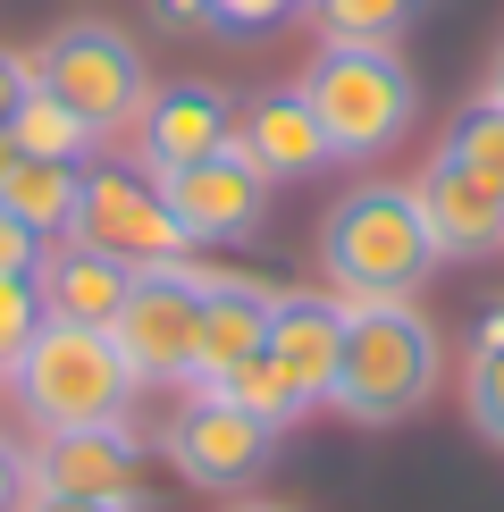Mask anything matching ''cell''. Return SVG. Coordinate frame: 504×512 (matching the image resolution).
<instances>
[{
  "label": "cell",
  "mask_w": 504,
  "mask_h": 512,
  "mask_svg": "<svg viewBox=\"0 0 504 512\" xmlns=\"http://www.w3.org/2000/svg\"><path fill=\"white\" fill-rule=\"evenodd\" d=\"M17 160H26V143H17V126H0V185L17 177Z\"/></svg>",
  "instance_id": "30"
},
{
  "label": "cell",
  "mask_w": 504,
  "mask_h": 512,
  "mask_svg": "<svg viewBox=\"0 0 504 512\" xmlns=\"http://www.w3.org/2000/svg\"><path fill=\"white\" fill-rule=\"evenodd\" d=\"M34 328H42V286H34V269H17V277H0V378L34 345Z\"/></svg>",
  "instance_id": "23"
},
{
  "label": "cell",
  "mask_w": 504,
  "mask_h": 512,
  "mask_svg": "<svg viewBox=\"0 0 504 512\" xmlns=\"http://www.w3.org/2000/svg\"><path fill=\"white\" fill-rule=\"evenodd\" d=\"M126 261H110V252H93V244H42V261H34V286H42V319H76V328H110L118 303H126Z\"/></svg>",
  "instance_id": "16"
},
{
  "label": "cell",
  "mask_w": 504,
  "mask_h": 512,
  "mask_svg": "<svg viewBox=\"0 0 504 512\" xmlns=\"http://www.w3.org/2000/svg\"><path fill=\"white\" fill-rule=\"evenodd\" d=\"M269 311H278V286L244 269H210V294H202V345H194V387H219L236 361H252L269 345Z\"/></svg>",
  "instance_id": "15"
},
{
  "label": "cell",
  "mask_w": 504,
  "mask_h": 512,
  "mask_svg": "<svg viewBox=\"0 0 504 512\" xmlns=\"http://www.w3.org/2000/svg\"><path fill=\"white\" fill-rule=\"evenodd\" d=\"M68 244H93L126 269H152V261H185V227L168 210L152 168H84L76 185V219H68Z\"/></svg>",
  "instance_id": "7"
},
{
  "label": "cell",
  "mask_w": 504,
  "mask_h": 512,
  "mask_svg": "<svg viewBox=\"0 0 504 512\" xmlns=\"http://www.w3.org/2000/svg\"><path fill=\"white\" fill-rule=\"evenodd\" d=\"M437 152H446V160H462V168H479V177H496V185H504V101H496V93L462 101Z\"/></svg>",
  "instance_id": "22"
},
{
  "label": "cell",
  "mask_w": 504,
  "mask_h": 512,
  "mask_svg": "<svg viewBox=\"0 0 504 512\" xmlns=\"http://www.w3.org/2000/svg\"><path fill=\"white\" fill-rule=\"evenodd\" d=\"M210 152H236V93L210 76H177V84H152L135 118V160L152 168H185V160H210Z\"/></svg>",
  "instance_id": "10"
},
{
  "label": "cell",
  "mask_w": 504,
  "mask_h": 512,
  "mask_svg": "<svg viewBox=\"0 0 504 512\" xmlns=\"http://www.w3.org/2000/svg\"><path fill=\"white\" fill-rule=\"evenodd\" d=\"M26 479L51 487V496H93L110 504L118 487L143 479V437L126 429V420H93V429H51L26 454Z\"/></svg>",
  "instance_id": "11"
},
{
  "label": "cell",
  "mask_w": 504,
  "mask_h": 512,
  "mask_svg": "<svg viewBox=\"0 0 504 512\" xmlns=\"http://www.w3.org/2000/svg\"><path fill=\"white\" fill-rule=\"evenodd\" d=\"M17 395V412L34 420V437L51 429H93V420H126V395L143 387L126 370L110 328H76V319H42L34 345L17 353V370L0 378Z\"/></svg>",
  "instance_id": "4"
},
{
  "label": "cell",
  "mask_w": 504,
  "mask_h": 512,
  "mask_svg": "<svg viewBox=\"0 0 504 512\" xmlns=\"http://www.w3.org/2000/svg\"><path fill=\"white\" fill-rule=\"evenodd\" d=\"M17 512H160V496H152V487H118V496L110 504H93V496H51V487H26V504H17Z\"/></svg>",
  "instance_id": "25"
},
{
  "label": "cell",
  "mask_w": 504,
  "mask_h": 512,
  "mask_svg": "<svg viewBox=\"0 0 504 512\" xmlns=\"http://www.w3.org/2000/svg\"><path fill=\"white\" fill-rule=\"evenodd\" d=\"M462 420L488 454H504V303L479 311L471 353H462Z\"/></svg>",
  "instance_id": "17"
},
{
  "label": "cell",
  "mask_w": 504,
  "mask_h": 512,
  "mask_svg": "<svg viewBox=\"0 0 504 512\" xmlns=\"http://www.w3.org/2000/svg\"><path fill=\"white\" fill-rule=\"evenodd\" d=\"M446 378V345L420 303H345V353H336L328 412L353 429H404Z\"/></svg>",
  "instance_id": "2"
},
{
  "label": "cell",
  "mask_w": 504,
  "mask_h": 512,
  "mask_svg": "<svg viewBox=\"0 0 504 512\" xmlns=\"http://www.w3.org/2000/svg\"><path fill=\"white\" fill-rule=\"evenodd\" d=\"M286 17H303V0H210V34H278Z\"/></svg>",
  "instance_id": "24"
},
{
  "label": "cell",
  "mask_w": 504,
  "mask_h": 512,
  "mask_svg": "<svg viewBox=\"0 0 504 512\" xmlns=\"http://www.w3.org/2000/svg\"><path fill=\"white\" fill-rule=\"evenodd\" d=\"M210 395H227V403H244V412L261 420V429H278V437H286L294 420L311 412V395L294 387V378L278 370V361H269V345L252 353V361H236V370H227V378H219V387H210Z\"/></svg>",
  "instance_id": "19"
},
{
  "label": "cell",
  "mask_w": 504,
  "mask_h": 512,
  "mask_svg": "<svg viewBox=\"0 0 504 512\" xmlns=\"http://www.w3.org/2000/svg\"><path fill=\"white\" fill-rule=\"evenodd\" d=\"M152 17L168 34H177V26H210V0H152Z\"/></svg>",
  "instance_id": "29"
},
{
  "label": "cell",
  "mask_w": 504,
  "mask_h": 512,
  "mask_svg": "<svg viewBox=\"0 0 504 512\" xmlns=\"http://www.w3.org/2000/svg\"><path fill=\"white\" fill-rule=\"evenodd\" d=\"M26 445H9V437H0V512H17V504H26Z\"/></svg>",
  "instance_id": "28"
},
{
  "label": "cell",
  "mask_w": 504,
  "mask_h": 512,
  "mask_svg": "<svg viewBox=\"0 0 504 512\" xmlns=\"http://www.w3.org/2000/svg\"><path fill=\"white\" fill-rule=\"evenodd\" d=\"M227 512H294V504H227Z\"/></svg>",
  "instance_id": "32"
},
{
  "label": "cell",
  "mask_w": 504,
  "mask_h": 512,
  "mask_svg": "<svg viewBox=\"0 0 504 512\" xmlns=\"http://www.w3.org/2000/svg\"><path fill=\"white\" fill-rule=\"evenodd\" d=\"M26 93H34V59L0 42V126H9L17 110H26Z\"/></svg>",
  "instance_id": "27"
},
{
  "label": "cell",
  "mask_w": 504,
  "mask_h": 512,
  "mask_svg": "<svg viewBox=\"0 0 504 512\" xmlns=\"http://www.w3.org/2000/svg\"><path fill=\"white\" fill-rule=\"evenodd\" d=\"M34 59V84L42 93H59L76 118H93L101 135H118V126L143 118V101H152V68H143L135 34H118L110 17H68V26H51V42Z\"/></svg>",
  "instance_id": "5"
},
{
  "label": "cell",
  "mask_w": 504,
  "mask_h": 512,
  "mask_svg": "<svg viewBox=\"0 0 504 512\" xmlns=\"http://www.w3.org/2000/svg\"><path fill=\"white\" fill-rule=\"evenodd\" d=\"M160 194L177 210L185 244H244L252 227L269 219V177L252 168L244 152H210V160H185V168H160Z\"/></svg>",
  "instance_id": "9"
},
{
  "label": "cell",
  "mask_w": 504,
  "mask_h": 512,
  "mask_svg": "<svg viewBox=\"0 0 504 512\" xmlns=\"http://www.w3.org/2000/svg\"><path fill=\"white\" fill-rule=\"evenodd\" d=\"M412 194L429 210V236H437L446 261H488V252H504V185L496 177H479V168L437 152L412 177Z\"/></svg>",
  "instance_id": "13"
},
{
  "label": "cell",
  "mask_w": 504,
  "mask_h": 512,
  "mask_svg": "<svg viewBox=\"0 0 504 512\" xmlns=\"http://www.w3.org/2000/svg\"><path fill=\"white\" fill-rule=\"evenodd\" d=\"M336 353H345V294H336V286H278V311H269V361H278L311 403H328Z\"/></svg>",
  "instance_id": "14"
},
{
  "label": "cell",
  "mask_w": 504,
  "mask_h": 512,
  "mask_svg": "<svg viewBox=\"0 0 504 512\" xmlns=\"http://www.w3.org/2000/svg\"><path fill=\"white\" fill-rule=\"evenodd\" d=\"M202 294L210 269L202 261H152L126 277V303L110 319L126 370L143 387H194V345H202Z\"/></svg>",
  "instance_id": "6"
},
{
  "label": "cell",
  "mask_w": 504,
  "mask_h": 512,
  "mask_svg": "<svg viewBox=\"0 0 504 512\" xmlns=\"http://www.w3.org/2000/svg\"><path fill=\"white\" fill-rule=\"evenodd\" d=\"M320 269L345 303H420L446 252H437L412 185H353L320 219Z\"/></svg>",
  "instance_id": "1"
},
{
  "label": "cell",
  "mask_w": 504,
  "mask_h": 512,
  "mask_svg": "<svg viewBox=\"0 0 504 512\" xmlns=\"http://www.w3.org/2000/svg\"><path fill=\"white\" fill-rule=\"evenodd\" d=\"M76 185H84L76 160H17V177L0 185V202L34 227L42 244H59V236H68V219H76Z\"/></svg>",
  "instance_id": "18"
},
{
  "label": "cell",
  "mask_w": 504,
  "mask_h": 512,
  "mask_svg": "<svg viewBox=\"0 0 504 512\" xmlns=\"http://www.w3.org/2000/svg\"><path fill=\"white\" fill-rule=\"evenodd\" d=\"M236 152L261 168L269 185L320 177L328 168V135H320V110L303 101V84H261V93L236 101Z\"/></svg>",
  "instance_id": "12"
},
{
  "label": "cell",
  "mask_w": 504,
  "mask_h": 512,
  "mask_svg": "<svg viewBox=\"0 0 504 512\" xmlns=\"http://www.w3.org/2000/svg\"><path fill=\"white\" fill-rule=\"evenodd\" d=\"M160 454H168V471L185 487H202V496H244V487L278 462V429H261L244 403L194 387L177 403V420L160 429Z\"/></svg>",
  "instance_id": "8"
},
{
  "label": "cell",
  "mask_w": 504,
  "mask_h": 512,
  "mask_svg": "<svg viewBox=\"0 0 504 512\" xmlns=\"http://www.w3.org/2000/svg\"><path fill=\"white\" fill-rule=\"evenodd\" d=\"M34 261H42V236L0 202V277H17V269H34Z\"/></svg>",
  "instance_id": "26"
},
{
  "label": "cell",
  "mask_w": 504,
  "mask_h": 512,
  "mask_svg": "<svg viewBox=\"0 0 504 512\" xmlns=\"http://www.w3.org/2000/svg\"><path fill=\"white\" fill-rule=\"evenodd\" d=\"M9 126H17V143H26V160H76V168H84V160H93V143H101V126L76 118L68 101L42 93V84L26 93V110H17Z\"/></svg>",
  "instance_id": "20"
},
{
  "label": "cell",
  "mask_w": 504,
  "mask_h": 512,
  "mask_svg": "<svg viewBox=\"0 0 504 512\" xmlns=\"http://www.w3.org/2000/svg\"><path fill=\"white\" fill-rule=\"evenodd\" d=\"M303 101L320 110L328 160H387L420 118V76L395 42H320L303 68Z\"/></svg>",
  "instance_id": "3"
},
{
  "label": "cell",
  "mask_w": 504,
  "mask_h": 512,
  "mask_svg": "<svg viewBox=\"0 0 504 512\" xmlns=\"http://www.w3.org/2000/svg\"><path fill=\"white\" fill-rule=\"evenodd\" d=\"M488 93L504 101V42H496V59H488Z\"/></svg>",
  "instance_id": "31"
},
{
  "label": "cell",
  "mask_w": 504,
  "mask_h": 512,
  "mask_svg": "<svg viewBox=\"0 0 504 512\" xmlns=\"http://www.w3.org/2000/svg\"><path fill=\"white\" fill-rule=\"evenodd\" d=\"M429 0H303L320 42H404Z\"/></svg>",
  "instance_id": "21"
}]
</instances>
